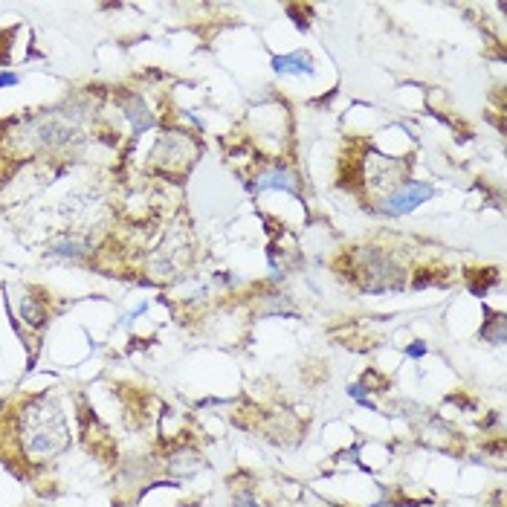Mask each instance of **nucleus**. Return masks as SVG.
I'll use <instances>...</instances> for the list:
<instances>
[{
    "mask_svg": "<svg viewBox=\"0 0 507 507\" xmlns=\"http://www.w3.org/2000/svg\"><path fill=\"white\" fill-rule=\"evenodd\" d=\"M432 195H435V192H432L429 183H409L406 189L394 192V195L383 203V212H386V215H406V212H412L415 206L426 203Z\"/></svg>",
    "mask_w": 507,
    "mask_h": 507,
    "instance_id": "1",
    "label": "nucleus"
},
{
    "mask_svg": "<svg viewBox=\"0 0 507 507\" xmlns=\"http://www.w3.org/2000/svg\"><path fill=\"white\" fill-rule=\"evenodd\" d=\"M273 67H276V73H296V75L313 73V61L305 56V52H290V56H279V59H273Z\"/></svg>",
    "mask_w": 507,
    "mask_h": 507,
    "instance_id": "2",
    "label": "nucleus"
},
{
    "mask_svg": "<svg viewBox=\"0 0 507 507\" xmlns=\"http://www.w3.org/2000/svg\"><path fill=\"white\" fill-rule=\"evenodd\" d=\"M255 189H287V192H293V185H290V174H287V171L273 169L270 174L258 177V185H255Z\"/></svg>",
    "mask_w": 507,
    "mask_h": 507,
    "instance_id": "3",
    "label": "nucleus"
},
{
    "mask_svg": "<svg viewBox=\"0 0 507 507\" xmlns=\"http://www.w3.org/2000/svg\"><path fill=\"white\" fill-rule=\"evenodd\" d=\"M18 85V75L15 73H0V87H12Z\"/></svg>",
    "mask_w": 507,
    "mask_h": 507,
    "instance_id": "4",
    "label": "nucleus"
}]
</instances>
